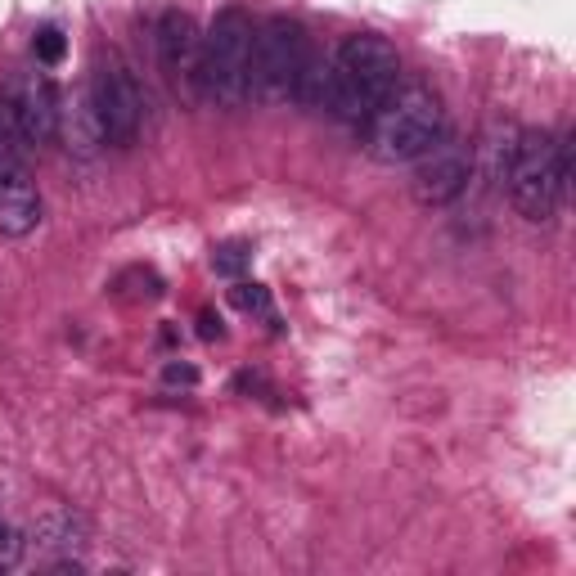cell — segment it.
<instances>
[{
	"instance_id": "cell-1",
	"label": "cell",
	"mask_w": 576,
	"mask_h": 576,
	"mask_svg": "<svg viewBox=\"0 0 576 576\" xmlns=\"http://www.w3.org/2000/svg\"><path fill=\"white\" fill-rule=\"evenodd\" d=\"M401 86V59L374 32H356L333 54V95L329 108L351 126H365Z\"/></svg>"
},
{
	"instance_id": "cell-2",
	"label": "cell",
	"mask_w": 576,
	"mask_h": 576,
	"mask_svg": "<svg viewBox=\"0 0 576 576\" xmlns=\"http://www.w3.org/2000/svg\"><path fill=\"white\" fill-rule=\"evenodd\" d=\"M365 126L378 162H414L446 135V113L428 86H396L392 99Z\"/></svg>"
},
{
	"instance_id": "cell-3",
	"label": "cell",
	"mask_w": 576,
	"mask_h": 576,
	"mask_svg": "<svg viewBox=\"0 0 576 576\" xmlns=\"http://www.w3.org/2000/svg\"><path fill=\"white\" fill-rule=\"evenodd\" d=\"M572 176V149L558 144L549 131H518L513 144V162H509V198L527 221H549L563 198V185Z\"/></svg>"
},
{
	"instance_id": "cell-4",
	"label": "cell",
	"mask_w": 576,
	"mask_h": 576,
	"mask_svg": "<svg viewBox=\"0 0 576 576\" xmlns=\"http://www.w3.org/2000/svg\"><path fill=\"white\" fill-rule=\"evenodd\" d=\"M248 59H252V18L243 9H221L198 45V95L221 108L248 99Z\"/></svg>"
},
{
	"instance_id": "cell-5",
	"label": "cell",
	"mask_w": 576,
	"mask_h": 576,
	"mask_svg": "<svg viewBox=\"0 0 576 576\" xmlns=\"http://www.w3.org/2000/svg\"><path fill=\"white\" fill-rule=\"evenodd\" d=\"M306 32L293 18H270L261 32H252V59H248V95L261 104L293 99L297 72L306 59Z\"/></svg>"
},
{
	"instance_id": "cell-6",
	"label": "cell",
	"mask_w": 576,
	"mask_h": 576,
	"mask_svg": "<svg viewBox=\"0 0 576 576\" xmlns=\"http://www.w3.org/2000/svg\"><path fill=\"white\" fill-rule=\"evenodd\" d=\"M90 104H95L108 144H131L135 140L140 117H144V99H140V86H135L131 68H126L122 59H113V54L99 59L95 77H90Z\"/></svg>"
},
{
	"instance_id": "cell-7",
	"label": "cell",
	"mask_w": 576,
	"mask_h": 576,
	"mask_svg": "<svg viewBox=\"0 0 576 576\" xmlns=\"http://www.w3.org/2000/svg\"><path fill=\"white\" fill-rule=\"evenodd\" d=\"M0 104L9 108V122L23 144H45L50 135H59V90L41 72H9L0 86Z\"/></svg>"
},
{
	"instance_id": "cell-8",
	"label": "cell",
	"mask_w": 576,
	"mask_h": 576,
	"mask_svg": "<svg viewBox=\"0 0 576 576\" xmlns=\"http://www.w3.org/2000/svg\"><path fill=\"white\" fill-rule=\"evenodd\" d=\"M414 162H419V167H414L410 185L423 207H441V203H450V198H459L468 189V176H473V153L459 140H450V135H441V140L432 144L428 153H419Z\"/></svg>"
},
{
	"instance_id": "cell-9",
	"label": "cell",
	"mask_w": 576,
	"mask_h": 576,
	"mask_svg": "<svg viewBox=\"0 0 576 576\" xmlns=\"http://www.w3.org/2000/svg\"><path fill=\"white\" fill-rule=\"evenodd\" d=\"M41 225V198L23 158H0V234L23 239Z\"/></svg>"
},
{
	"instance_id": "cell-10",
	"label": "cell",
	"mask_w": 576,
	"mask_h": 576,
	"mask_svg": "<svg viewBox=\"0 0 576 576\" xmlns=\"http://www.w3.org/2000/svg\"><path fill=\"white\" fill-rule=\"evenodd\" d=\"M158 63L162 72H167L171 81H189L194 86L198 77V45H203V36H198L194 18L180 14V9H167V14L158 18Z\"/></svg>"
},
{
	"instance_id": "cell-11",
	"label": "cell",
	"mask_w": 576,
	"mask_h": 576,
	"mask_svg": "<svg viewBox=\"0 0 576 576\" xmlns=\"http://www.w3.org/2000/svg\"><path fill=\"white\" fill-rule=\"evenodd\" d=\"M59 131H63V140H68V149L81 153V158H90L99 144H108L95 104H90V86L59 99Z\"/></svg>"
},
{
	"instance_id": "cell-12",
	"label": "cell",
	"mask_w": 576,
	"mask_h": 576,
	"mask_svg": "<svg viewBox=\"0 0 576 576\" xmlns=\"http://www.w3.org/2000/svg\"><path fill=\"white\" fill-rule=\"evenodd\" d=\"M329 95H333V59H320V54L306 50L302 72H297V86H293V99L306 104V108H329Z\"/></svg>"
},
{
	"instance_id": "cell-13",
	"label": "cell",
	"mask_w": 576,
	"mask_h": 576,
	"mask_svg": "<svg viewBox=\"0 0 576 576\" xmlns=\"http://www.w3.org/2000/svg\"><path fill=\"white\" fill-rule=\"evenodd\" d=\"M113 293H117V297H126V302H158V297L167 293V284H162L158 270L131 266V270H122V275L113 279Z\"/></svg>"
},
{
	"instance_id": "cell-14",
	"label": "cell",
	"mask_w": 576,
	"mask_h": 576,
	"mask_svg": "<svg viewBox=\"0 0 576 576\" xmlns=\"http://www.w3.org/2000/svg\"><path fill=\"white\" fill-rule=\"evenodd\" d=\"M230 302L239 306V311H248V315H266V320L275 324V306H270V288H266V284H248V279H234Z\"/></svg>"
},
{
	"instance_id": "cell-15",
	"label": "cell",
	"mask_w": 576,
	"mask_h": 576,
	"mask_svg": "<svg viewBox=\"0 0 576 576\" xmlns=\"http://www.w3.org/2000/svg\"><path fill=\"white\" fill-rule=\"evenodd\" d=\"M248 266H252V248H248V243H239V239L216 243V252H212V270H216L221 279H239Z\"/></svg>"
},
{
	"instance_id": "cell-16",
	"label": "cell",
	"mask_w": 576,
	"mask_h": 576,
	"mask_svg": "<svg viewBox=\"0 0 576 576\" xmlns=\"http://www.w3.org/2000/svg\"><path fill=\"white\" fill-rule=\"evenodd\" d=\"M32 50L41 63H63V54H68V36L59 32V27H41V32L32 36Z\"/></svg>"
},
{
	"instance_id": "cell-17",
	"label": "cell",
	"mask_w": 576,
	"mask_h": 576,
	"mask_svg": "<svg viewBox=\"0 0 576 576\" xmlns=\"http://www.w3.org/2000/svg\"><path fill=\"white\" fill-rule=\"evenodd\" d=\"M0 158H23V140H18L14 122H9V108L0 104Z\"/></svg>"
},
{
	"instance_id": "cell-18",
	"label": "cell",
	"mask_w": 576,
	"mask_h": 576,
	"mask_svg": "<svg viewBox=\"0 0 576 576\" xmlns=\"http://www.w3.org/2000/svg\"><path fill=\"white\" fill-rule=\"evenodd\" d=\"M162 378H167V383H185V387H194V383H198V369H194V365H185V360H167Z\"/></svg>"
},
{
	"instance_id": "cell-19",
	"label": "cell",
	"mask_w": 576,
	"mask_h": 576,
	"mask_svg": "<svg viewBox=\"0 0 576 576\" xmlns=\"http://www.w3.org/2000/svg\"><path fill=\"white\" fill-rule=\"evenodd\" d=\"M198 324H203V329H198V333H203L207 342H212V338H225V329H221V315L203 311V315H198Z\"/></svg>"
},
{
	"instance_id": "cell-20",
	"label": "cell",
	"mask_w": 576,
	"mask_h": 576,
	"mask_svg": "<svg viewBox=\"0 0 576 576\" xmlns=\"http://www.w3.org/2000/svg\"><path fill=\"white\" fill-rule=\"evenodd\" d=\"M5 536H9V531H5V522H0V540H5Z\"/></svg>"
}]
</instances>
